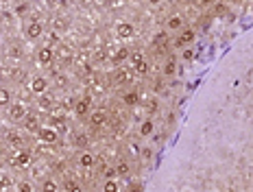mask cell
Instances as JSON below:
<instances>
[{
  "label": "cell",
  "mask_w": 253,
  "mask_h": 192,
  "mask_svg": "<svg viewBox=\"0 0 253 192\" xmlns=\"http://www.w3.org/2000/svg\"><path fill=\"white\" fill-rule=\"evenodd\" d=\"M62 188V184H59L57 177H44L42 181H39V192H59Z\"/></svg>",
  "instance_id": "2e32d148"
},
{
  "label": "cell",
  "mask_w": 253,
  "mask_h": 192,
  "mask_svg": "<svg viewBox=\"0 0 253 192\" xmlns=\"http://www.w3.org/2000/svg\"><path fill=\"white\" fill-rule=\"evenodd\" d=\"M177 59L175 57H168L164 62V68H161V77H166V79H173L175 74H177Z\"/></svg>",
  "instance_id": "d6986e66"
},
{
  "label": "cell",
  "mask_w": 253,
  "mask_h": 192,
  "mask_svg": "<svg viewBox=\"0 0 253 192\" xmlns=\"http://www.w3.org/2000/svg\"><path fill=\"white\" fill-rule=\"evenodd\" d=\"M133 77L135 72L131 68H126V65H118V68L114 70V85H118V88H131V83H133Z\"/></svg>",
  "instance_id": "3957f363"
},
{
  "label": "cell",
  "mask_w": 253,
  "mask_h": 192,
  "mask_svg": "<svg viewBox=\"0 0 253 192\" xmlns=\"http://www.w3.org/2000/svg\"><path fill=\"white\" fill-rule=\"evenodd\" d=\"M24 37L29 39V42H37L39 37L44 35V22L42 20H37V18H33V20H29L27 24H24Z\"/></svg>",
  "instance_id": "277c9868"
},
{
  "label": "cell",
  "mask_w": 253,
  "mask_h": 192,
  "mask_svg": "<svg viewBox=\"0 0 253 192\" xmlns=\"http://www.w3.org/2000/svg\"><path fill=\"white\" fill-rule=\"evenodd\" d=\"M194 39H196V31L192 27H186L184 31H179L175 35V48L177 50H184V48H188L194 44Z\"/></svg>",
  "instance_id": "8992f818"
},
{
  "label": "cell",
  "mask_w": 253,
  "mask_h": 192,
  "mask_svg": "<svg viewBox=\"0 0 253 192\" xmlns=\"http://www.w3.org/2000/svg\"><path fill=\"white\" fill-rule=\"evenodd\" d=\"M77 166H79L81 170H92L94 166H96V155H94V151H90V149L79 151V155H77Z\"/></svg>",
  "instance_id": "30bf717a"
},
{
  "label": "cell",
  "mask_w": 253,
  "mask_h": 192,
  "mask_svg": "<svg viewBox=\"0 0 253 192\" xmlns=\"http://www.w3.org/2000/svg\"><path fill=\"white\" fill-rule=\"evenodd\" d=\"M27 116H29V109L24 103H11L7 107V118L11 120L13 125H22L24 120H27Z\"/></svg>",
  "instance_id": "5b68a950"
},
{
  "label": "cell",
  "mask_w": 253,
  "mask_h": 192,
  "mask_svg": "<svg viewBox=\"0 0 253 192\" xmlns=\"http://www.w3.org/2000/svg\"><path fill=\"white\" fill-rule=\"evenodd\" d=\"M20 127H22V131H29V133H35V135H37L39 127H42V123H39V118H37L35 114H29L27 120H24Z\"/></svg>",
  "instance_id": "e0dca14e"
},
{
  "label": "cell",
  "mask_w": 253,
  "mask_h": 192,
  "mask_svg": "<svg viewBox=\"0 0 253 192\" xmlns=\"http://www.w3.org/2000/svg\"><path fill=\"white\" fill-rule=\"evenodd\" d=\"M55 83H57L59 88H63V85H65V77H63V74H59V77H57V81H55Z\"/></svg>",
  "instance_id": "8d00e7d4"
},
{
  "label": "cell",
  "mask_w": 253,
  "mask_h": 192,
  "mask_svg": "<svg viewBox=\"0 0 253 192\" xmlns=\"http://www.w3.org/2000/svg\"><path fill=\"white\" fill-rule=\"evenodd\" d=\"M50 127H55V129L63 131V127H65V118H63V114H57V116H50Z\"/></svg>",
  "instance_id": "4316f807"
},
{
  "label": "cell",
  "mask_w": 253,
  "mask_h": 192,
  "mask_svg": "<svg viewBox=\"0 0 253 192\" xmlns=\"http://www.w3.org/2000/svg\"><path fill=\"white\" fill-rule=\"evenodd\" d=\"M29 7H31L29 2H18L13 11H16V16H18V18H22V16H27V13H29Z\"/></svg>",
  "instance_id": "83f0119b"
},
{
  "label": "cell",
  "mask_w": 253,
  "mask_h": 192,
  "mask_svg": "<svg viewBox=\"0 0 253 192\" xmlns=\"http://www.w3.org/2000/svg\"><path fill=\"white\" fill-rule=\"evenodd\" d=\"M7 188H11V177H2L0 179V190H7Z\"/></svg>",
  "instance_id": "d6a6232c"
},
{
  "label": "cell",
  "mask_w": 253,
  "mask_h": 192,
  "mask_svg": "<svg viewBox=\"0 0 253 192\" xmlns=\"http://www.w3.org/2000/svg\"><path fill=\"white\" fill-rule=\"evenodd\" d=\"M29 90H31L35 96L46 94L48 92V79L44 77V74H35V77L29 81Z\"/></svg>",
  "instance_id": "7c38bea8"
},
{
  "label": "cell",
  "mask_w": 253,
  "mask_h": 192,
  "mask_svg": "<svg viewBox=\"0 0 253 192\" xmlns=\"http://www.w3.org/2000/svg\"><path fill=\"white\" fill-rule=\"evenodd\" d=\"M100 192H120L118 179H105L103 184H100Z\"/></svg>",
  "instance_id": "603a6c76"
},
{
  "label": "cell",
  "mask_w": 253,
  "mask_h": 192,
  "mask_svg": "<svg viewBox=\"0 0 253 192\" xmlns=\"http://www.w3.org/2000/svg\"><path fill=\"white\" fill-rule=\"evenodd\" d=\"M7 77H11V72H9L7 68H2V65H0V81H4Z\"/></svg>",
  "instance_id": "d590c367"
},
{
  "label": "cell",
  "mask_w": 253,
  "mask_h": 192,
  "mask_svg": "<svg viewBox=\"0 0 253 192\" xmlns=\"http://www.w3.org/2000/svg\"><path fill=\"white\" fill-rule=\"evenodd\" d=\"M164 27H166V31H168V33H175L177 35L179 31H184V29L188 27V22H186V18L181 16V13H173V16L166 18Z\"/></svg>",
  "instance_id": "ba28073f"
},
{
  "label": "cell",
  "mask_w": 253,
  "mask_h": 192,
  "mask_svg": "<svg viewBox=\"0 0 253 192\" xmlns=\"http://www.w3.org/2000/svg\"><path fill=\"white\" fill-rule=\"evenodd\" d=\"M116 35H118L120 39H131L135 35V27L133 22H126V20H123V22L116 24Z\"/></svg>",
  "instance_id": "9a60e30c"
},
{
  "label": "cell",
  "mask_w": 253,
  "mask_h": 192,
  "mask_svg": "<svg viewBox=\"0 0 253 192\" xmlns=\"http://www.w3.org/2000/svg\"><path fill=\"white\" fill-rule=\"evenodd\" d=\"M103 177H105V179H118L116 166H109V168H105V170H103Z\"/></svg>",
  "instance_id": "f546056e"
},
{
  "label": "cell",
  "mask_w": 253,
  "mask_h": 192,
  "mask_svg": "<svg viewBox=\"0 0 253 192\" xmlns=\"http://www.w3.org/2000/svg\"><path fill=\"white\" fill-rule=\"evenodd\" d=\"M46 2L50 4V7H55V4H57V2H59V0H46Z\"/></svg>",
  "instance_id": "ab89813d"
},
{
  "label": "cell",
  "mask_w": 253,
  "mask_h": 192,
  "mask_svg": "<svg viewBox=\"0 0 253 192\" xmlns=\"http://www.w3.org/2000/svg\"><path fill=\"white\" fill-rule=\"evenodd\" d=\"M153 131H155L153 118H144L142 123H140V127H138V135H140V138H151V135H153Z\"/></svg>",
  "instance_id": "ac0fdd59"
},
{
  "label": "cell",
  "mask_w": 253,
  "mask_h": 192,
  "mask_svg": "<svg viewBox=\"0 0 253 192\" xmlns=\"http://www.w3.org/2000/svg\"><path fill=\"white\" fill-rule=\"evenodd\" d=\"M16 190L18 192H35V186H33V181H29V179H20V181H16Z\"/></svg>",
  "instance_id": "484cf974"
},
{
  "label": "cell",
  "mask_w": 253,
  "mask_h": 192,
  "mask_svg": "<svg viewBox=\"0 0 253 192\" xmlns=\"http://www.w3.org/2000/svg\"><path fill=\"white\" fill-rule=\"evenodd\" d=\"M129 65L131 70H133L138 77H144V74H149V59H146V55L142 53V50H131L129 53Z\"/></svg>",
  "instance_id": "6da1fadb"
},
{
  "label": "cell",
  "mask_w": 253,
  "mask_h": 192,
  "mask_svg": "<svg viewBox=\"0 0 253 192\" xmlns=\"http://www.w3.org/2000/svg\"><path fill=\"white\" fill-rule=\"evenodd\" d=\"M146 2H149V4H151V7H159V4H161V2H164V0H146Z\"/></svg>",
  "instance_id": "74e56055"
},
{
  "label": "cell",
  "mask_w": 253,
  "mask_h": 192,
  "mask_svg": "<svg viewBox=\"0 0 253 192\" xmlns=\"http://www.w3.org/2000/svg\"><path fill=\"white\" fill-rule=\"evenodd\" d=\"M74 142H77V146H79L81 151H83V149H88V135L79 133V135H77V140H74Z\"/></svg>",
  "instance_id": "1f68e13d"
},
{
  "label": "cell",
  "mask_w": 253,
  "mask_h": 192,
  "mask_svg": "<svg viewBox=\"0 0 253 192\" xmlns=\"http://www.w3.org/2000/svg\"><path fill=\"white\" fill-rule=\"evenodd\" d=\"M53 29H55V31H57V29H59V31H63V29H65V22H63V20H55V22H53Z\"/></svg>",
  "instance_id": "836d02e7"
},
{
  "label": "cell",
  "mask_w": 253,
  "mask_h": 192,
  "mask_svg": "<svg viewBox=\"0 0 253 192\" xmlns=\"http://www.w3.org/2000/svg\"><path fill=\"white\" fill-rule=\"evenodd\" d=\"M72 112H74V116H77V118H88L90 112H92V100H90L88 96H81V98L74 100Z\"/></svg>",
  "instance_id": "8fae6325"
},
{
  "label": "cell",
  "mask_w": 253,
  "mask_h": 192,
  "mask_svg": "<svg viewBox=\"0 0 253 192\" xmlns=\"http://www.w3.org/2000/svg\"><path fill=\"white\" fill-rule=\"evenodd\" d=\"M0 20H2V18H0Z\"/></svg>",
  "instance_id": "ee69618b"
},
{
  "label": "cell",
  "mask_w": 253,
  "mask_h": 192,
  "mask_svg": "<svg viewBox=\"0 0 253 192\" xmlns=\"http://www.w3.org/2000/svg\"><path fill=\"white\" fill-rule=\"evenodd\" d=\"M11 164L16 166V168H29V166H31V153L24 149H18L16 155L11 158Z\"/></svg>",
  "instance_id": "5bb4252c"
},
{
  "label": "cell",
  "mask_w": 253,
  "mask_h": 192,
  "mask_svg": "<svg viewBox=\"0 0 253 192\" xmlns=\"http://www.w3.org/2000/svg\"><path fill=\"white\" fill-rule=\"evenodd\" d=\"M196 4H199V7H212V4L216 2V0H194Z\"/></svg>",
  "instance_id": "e575fe53"
},
{
  "label": "cell",
  "mask_w": 253,
  "mask_h": 192,
  "mask_svg": "<svg viewBox=\"0 0 253 192\" xmlns=\"http://www.w3.org/2000/svg\"><path fill=\"white\" fill-rule=\"evenodd\" d=\"M35 62H37V65H42V68H50V65L57 62V53H55V48L50 44H44L35 53Z\"/></svg>",
  "instance_id": "7a4b0ae2"
},
{
  "label": "cell",
  "mask_w": 253,
  "mask_h": 192,
  "mask_svg": "<svg viewBox=\"0 0 253 192\" xmlns=\"http://www.w3.org/2000/svg\"><path fill=\"white\" fill-rule=\"evenodd\" d=\"M37 107L44 109V112H50V109H53V98L48 96V92L37 96Z\"/></svg>",
  "instance_id": "7402d4cb"
},
{
  "label": "cell",
  "mask_w": 253,
  "mask_h": 192,
  "mask_svg": "<svg viewBox=\"0 0 253 192\" xmlns=\"http://www.w3.org/2000/svg\"><path fill=\"white\" fill-rule=\"evenodd\" d=\"M181 59H184V62H192V59H194V48L188 46L181 50Z\"/></svg>",
  "instance_id": "f1b7e54d"
},
{
  "label": "cell",
  "mask_w": 253,
  "mask_h": 192,
  "mask_svg": "<svg viewBox=\"0 0 253 192\" xmlns=\"http://www.w3.org/2000/svg\"><path fill=\"white\" fill-rule=\"evenodd\" d=\"M120 100H123V105H126V107H135V105L142 103V94L135 88H126L125 92L120 94Z\"/></svg>",
  "instance_id": "4fadbf2b"
},
{
  "label": "cell",
  "mask_w": 253,
  "mask_h": 192,
  "mask_svg": "<svg viewBox=\"0 0 253 192\" xmlns=\"http://www.w3.org/2000/svg\"><path fill=\"white\" fill-rule=\"evenodd\" d=\"M142 158H144L146 161L151 160V149H144V151H142Z\"/></svg>",
  "instance_id": "f35d334b"
},
{
  "label": "cell",
  "mask_w": 253,
  "mask_h": 192,
  "mask_svg": "<svg viewBox=\"0 0 253 192\" xmlns=\"http://www.w3.org/2000/svg\"><path fill=\"white\" fill-rule=\"evenodd\" d=\"M251 9H253V4H251Z\"/></svg>",
  "instance_id": "7bdbcfd3"
},
{
  "label": "cell",
  "mask_w": 253,
  "mask_h": 192,
  "mask_svg": "<svg viewBox=\"0 0 253 192\" xmlns=\"http://www.w3.org/2000/svg\"><path fill=\"white\" fill-rule=\"evenodd\" d=\"M63 190H65V192H85L83 186H81L77 179H65V181H63Z\"/></svg>",
  "instance_id": "cb8c5ba5"
},
{
  "label": "cell",
  "mask_w": 253,
  "mask_h": 192,
  "mask_svg": "<svg viewBox=\"0 0 253 192\" xmlns=\"http://www.w3.org/2000/svg\"><path fill=\"white\" fill-rule=\"evenodd\" d=\"M7 140H9V142H11L13 146H16V149H22V144H24V142H22V138H20L18 133H11Z\"/></svg>",
  "instance_id": "4dcf8cb0"
},
{
  "label": "cell",
  "mask_w": 253,
  "mask_h": 192,
  "mask_svg": "<svg viewBox=\"0 0 253 192\" xmlns=\"http://www.w3.org/2000/svg\"><path fill=\"white\" fill-rule=\"evenodd\" d=\"M116 173H118V179H126V177L131 175V164L126 160H120L118 164H116Z\"/></svg>",
  "instance_id": "44dd1931"
},
{
  "label": "cell",
  "mask_w": 253,
  "mask_h": 192,
  "mask_svg": "<svg viewBox=\"0 0 253 192\" xmlns=\"http://www.w3.org/2000/svg\"><path fill=\"white\" fill-rule=\"evenodd\" d=\"M227 2H234L236 4V2H240V0H227Z\"/></svg>",
  "instance_id": "b9f144b4"
},
{
  "label": "cell",
  "mask_w": 253,
  "mask_h": 192,
  "mask_svg": "<svg viewBox=\"0 0 253 192\" xmlns=\"http://www.w3.org/2000/svg\"><path fill=\"white\" fill-rule=\"evenodd\" d=\"M129 53H131V50H126V48L123 46V48L118 50V53L114 55V59H111V62H114L116 65H123V62H129Z\"/></svg>",
  "instance_id": "d4e9b609"
},
{
  "label": "cell",
  "mask_w": 253,
  "mask_h": 192,
  "mask_svg": "<svg viewBox=\"0 0 253 192\" xmlns=\"http://www.w3.org/2000/svg\"><path fill=\"white\" fill-rule=\"evenodd\" d=\"M107 123H109V114L105 109H92L88 116V125L92 129H103Z\"/></svg>",
  "instance_id": "9c48e42d"
},
{
  "label": "cell",
  "mask_w": 253,
  "mask_h": 192,
  "mask_svg": "<svg viewBox=\"0 0 253 192\" xmlns=\"http://www.w3.org/2000/svg\"><path fill=\"white\" fill-rule=\"evenodd\" d=\"M126 192H140V188H138V186H133V188H129Z\"/></svg>",
  "instance_id": "60d3db41"
},
{
  "label": "cell",
  "mask_w": 253,
  "mask_h": 192,
  "mask_svg": "<svg viewBox=\"0 0 253 192\" xmlns=\"http://www.w3.org/2000/svg\"><path fill=\"white\" fill-rule=\"evenodd\" d=\"M11 103H13L11 88H4V85H0V107H9Z\"/></svg>",
  "instance_id": "ffe728a7"
},
{
  "label": "cell",
  "mask_w": 253,
  "mask_h": 192,
  "mask_svg": "<svg viewBox=\"0 0 253 192\" xmlns=\"http://www.w3.org/2000/svg\"><path fill=\"white\" fill-rule=\"evenodd\" d=\"M59 135H62V131L50 127V125H42L37 131V138L42 144H57L59 142Z\"/></svg>",
  "instance_id": "52a82bcc"
}]
</instances>
